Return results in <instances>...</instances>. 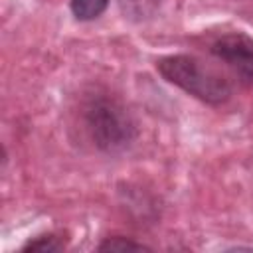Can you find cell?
<instances>
[{"label":"cell","instance_id":"3957f363","mask_svg":"<svg viewBox=\"0 0 253 253\" xmlns=\"http://www.w3.org/2000/svg\"><path fill=\"white\" fill-rule=\"evenodd\" d=\"M210 51L223 61L243 85L253 83V38L243 32H231L217 38Z\"/></svg>","mask_w":253,"mask_h":253},{"label":"cell","instance_id":"277c9868","mask_svg":"<svg viewBox=\"0 0 253 253\" xmlns=\"http://www.w3.org/2000/svg\"><path fill=\"white\" fill-rule=\"evenodd\" d=\"M125 18L132 22H144L156 16L164 0H117Z\"/></svg>","mask_w":253,"mask_h":253},{"label":"cell","instance_id":"7a4b0ae2","mask_svg":"<svg viewBox=\"0 0 253 253\" xmlns=\"http://www.w3.org/2000/svg\"><path fill=\"white\" fill-rule=\"evenodd\" d=\"M156 69L168 83L180 87L188 95L208 105H221L229 101L233 91L231 83L221 73H217L194 55H166L156 61Z\"/></svg>","mask_w":253,"mask_h":253},{"label":"cell","instance_id":"52a82bcc","mask_svg":"<svg viewBox=\"0 0 253 253\" xmlns=\"http://www.w3.org/2000/svg\"><path fill=\"white\" fill-rule=\"evenodd\" d=\"M97 249L99 251H125V249H148V247L144 243H138V241L115 235V237H107Z\"/></svg>","mask_w":253,"mask_h":253},{"label":"cell","instance_id":"6da1fadb","mask_svg":"<svg viewBox=\"0 0 253 253\" xmlns=\"http://www.w3.org/2000/svg\"><path fill=\"white\" fill-rule=\"evenodd\" d=\"M83 119L93 144L107 154L126 150L136 138V123L132 115L115 97H91L83 109Z\"/></svg>","mask_w":253,"mask_h":253},{"label":"cell","instance_id":"8992f818","mask_svg":"<svg viewBox=\"0 0 253 253\" xmlns=\"http://www.w3.org/2000/svg\"><path fill=\"white\" fill-rule=\"evenodd\" d=\"M65 247V241L57 235V233H43L38 235L34 239H30L28 243H24L22 251H40V253H53V251H61Z\"/></svg>","mask_w":253,"mask_h":253},{"label":"cell","instance_id":"5b68a950","mask_svg":"<svg viewBox=\"0 0 253 253\" xmlns=\"http://www.w3.org/2000/svg\"><path fill=\"white\" fill-rule=\"evenodd\" d=\"M109 6V0H71L69 8L71 14L81 22L97 20Z\"/></svg>","mask_w":253,"mask_h":253}]
</instances>
